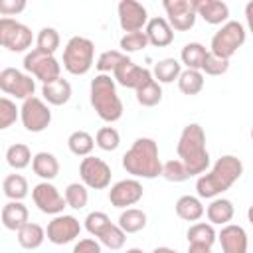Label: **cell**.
Returning <instances> with one entry per match:
<instances>
[{
  "label": "cell",
  "mask_w": 253,
  "mask_h": 253,
  "mask_svg": "<svg viewBox=\"0 0 253 253\" xmlns=\"http://www.w3.org/2000/svg\"><path fill=\"white\" fill-rule=\"evenodd\" d=\"M93 59H95V43L89 38L73 36L63 47L61 63L65 71H69L71 75H85L93 67Z\"/></svg>",
  "instance_id": "cell-5"
},
{
  "label": "cell",
  "mask_w": 253,
  "mask_h": 253,
  "mask_svg": "<svg viewBox=\"0 0 253 253\" xmlns=\"http://www.w3.org/2000/svg\"><path fill=\"white\" fill-rule=\"evenodd\" d=\"M81 233V223L77 217L73 215H67V213H59L55 215L47 227H45V235H47V241H51L53 245H65V243H71L79 237Z\"/></svg>",
  "instance_id": "cell-14"
},
{
  "label": "cell",
  "mask_w": 253,
  "mask_h": 253,
  "mask_svg": "<svg viewBox=\"0 0 253 253\" xmlns=\"http://www.w3.org/2000/svg\"><path fill=\"white\" fill-rule=\"evenodd\" d=\"M245 28L241 22L237 20H227L211 38V43H210V51L221 59H229L243 43H245Z\"/></svg>",
  "instance_id": "cell-6"
},
{
  "label": "cell",
  "mask_w": 253,
  "mask_h": 253,
  "mask_svg": "<svg viewBox=\"0 0 253 253\" xmlns=\"http://www.w3.org/2000/svg\"><path fill=\"white\" fill-rule=\"evenodd\" d=\"M0 89L6 95L26 101L36 93V79L30 73L20 71L16 67H4L0 71Z\"/></svg>",
  "instance_id": "cell-9"
},
{
  "label": "cell",
  "mask_w": 253,
  "mask_h": 253,
  "mask_svg": "<svg viewBox=\"0 0 253 253\" xmlns=\"http://www.w3.org/2000/svg\"><path fill=\"white\" fill-rule=\"evenodd\" d=\"M223 253H247V231L237 223H227L217 233Z\"/></svg>",
  "instance_id": "cell-18"
},
{
  "label": "cell",
  "mask_w": 253,
  "mask_h": 253,
  "mask_svg": "<svg viewBox=\"0 0 253 253\" xmlns=\"http://www.w3.org/2000/svg\"><path fill=\"white\" fill-rule=\"evenodd\" d=\"M152 253H178V251L172 249V247H156Z\"/></svg>",
  "instance_id": "cell-50"
},
{
  "label": "cell",
  "mask_w": 253,
  "mask_h": 253,
  "mask_svg": "<svg viewBox=\"0 0 253 253\" xmlns=\"http://www.w3.org/2000/svg\"><path fill=\"white\" fill-rule=\"evenodd\" d=\"M251 140H253V128H251Z\"/></svg>",
  "instance_id": "cell-53"
},
{
  "label": "cell",
  "mask_w": 253,
  "mask_h": 253,
  "mask_svg": "<svg viewBox=\"0 0 253 253\" xmlns=\"http://www.w3.org/2000/svg\"><path fill=\"white\" fill-rule=\"evenodd\" d=\"M206 55H208V49L202 43H198V42L186 43L182 47V51H180V59L186 65V69H196V71H202Z\"/></svg>",
  "instance_id": "cell-30"
},
{
  "label": "cell",
  "mask_w": 253,
  "mask_h": 253,
  "mask_svg": "<svg viewBox=\"0 0 253 253\" xmlns=\"http://www.w3.org/2000/svg\"><path fill=\"white\" fill-rule=\"evenodd\" d=\"M32 42H34V34L26 24H22L14 18H0L2 47H6L8 51H14V53H22L32 47Z\"/></svg>",
  "instance_id": "cell-8"
},
{
  "label": "cell",
  "mask_w": 253,
  "mask_h": 253,
  "mask_svg": "<svg viewBox=\"0 0 253 253\" xmlns=\"http://www.w3.org/2000/svg\"><path fill=\"white\" fill-rule=\"evenodd\" d=\"M42 95H43V101H47V105L61 107L71 99V83L63 77H59L51 83H43Z\"/></svg>",
  "instance_id": "cell-22"
},
{
  "label": "cell",
  "mask_w": 253,
  "mask_h": 253,
  "mask_svg": "<svg viewBox=\"0 0 253 253\" xmlns=\"http://www.w3.org/2000/svg\"><path fill=\"white\" fill-rule=\"evenodd\" d=\"M71 253H103V249H101V243L99 241H95L91 237H85V239H79L75 243V247H73Z\"/></svg>",
  "instance_id": "cell-47"
},
{
  "label": "cell",
  "mask_w": 253,
  "mask_h": 253,
  "mask_svg": "<svg viewBox=\"0 0 253 253\" xmlns=\"http://www.w3.org/2000/svg\"><path fill=\"white\" fill-rule=\"evenodd\" d=\"M148 45V38L144 32H130L121 38V51L123 53H134Z\"/></svg>",
  "instance_id": "cell-42"
},
{
  "label": "cell",
  "mask_w": 253,
  "mask_h": 253,
  "mask_svg": "<svg viewBox=\"0 0 253 253\" xmlns=\"http://www.w3.org/2000/svg\"><path fill=\"white\" fill-rule=\"evenodd\" d=\"M142 184L136 178H126V180H119L117 184L111 186L109 190V202L115 208L126 210L134 204H138L142 200Z\"/></svg>",
  "instance_id": "cell-16"
},
{
  "label": "cell",
  "mask_w": 253,
  "mask_h": 253,
  "mask_svg": "<svg viewBox=\"0 0 253 253\" xmlns=\"http://www.w3.org/2000/svg\"><path fill=\"white\" fill-rule=\"evenodd\" d=\"M233 213H235L233 202L227 198H213L206 208V215L211 225H221V227L227 225L233 219Z\"/></svg>",
  "instance_id": "cell-23"
},
{
  "label": "cell",
  "mask_w": 253,
  "mask_h": 253,
  "mask_svg": "<svg viewBox=\"0 0 253 253\" xmlns=\"http://www.w3.org/2000/svg\"><path fill=\"white\" fill-rule=\"evenodd\" d=\"M32 160H34L32 150H30V146L24 144V142H16V144L8 146V150H6V162H8V166L14 168V170H24V168H28V166L32 164Z\"/></svg>",
  "instance_id": "cell-32"
},
{
  "label": "cell",
  "mask_w": 253,
  "mask_h": 253,
  "mask_svg": "<svg viewBox=\"0 0 253 253\" xmlns=\"http://www.w3.org/2000/svg\"><path fill=\"white\" fill-rule=\"evenodd\" d=\"M188 253H211V247H204V245H188Z\"/></svg>",
  "instance_id": "cell-49"
},
{
  "label": "cell",
  "mask_w": 253,
  "mask_h": 253,
  "mask_svg": "<svg viewBox=\"0 0 253 253\" xmlns=\"http://www.w3.org/2000/svg\"><path fill=\"white\" fill-rule=\"evenodd\" d=\"M188 237V245H204V247H211L217 239V233L213 229L211 223L206 221H198L194 225H190V229L186 231Z\"/></svg>",
  "instance_id": "cell-26"
},
{
  "label": "cell",
  "mask_w": 253,
  "mask_h": 253,
  "mask_svg": "<svg viewBox=\"0 0 253 253\" xmlns=\"http://www.w3.org/2000/svg\"><path fill=\"white\" fill-rule=\"evenodd\" d=\"M119 225L125 233H138L146 227V213L138 208H126L119 215Z\"/></svg>",
  "instance_id": "cell-31"
},
{
  "label": "cell",
  "mask_w": 253,
  "mask_h": 253,
  "mask_svg": "<svg viewBox=\"0 0 253 253\" xmlns=\"http://www.w3.org/2000/svg\"><path fill=\"white\" fill-rule=\"evenodd\" d=\"M113 79L119 83V85H123V87H126V89H138L142 83H146L150 77H152V73L146 69V67H140V65H136L130 57H126L115 71H113Z\"/></svg>",
  "instance_id": "cell-17"
},
{
  "label": "cell",
  "mask_w": 253,
  "mask_h": 253,
  "mask_svg": "<svg viewBox=\"0 0 253 253\" xmlns=\"http://www.w3.org/2000/svg\"><path fill=\"white\" fill-rule=\"evenodd\" d=\"M18 117H20V109L16 107V103L8 97H2L0 99V128L12 126Z\"/></svg>",
  "instance_id": "cell-45"
},
{
  "label": "cell",
  "mask_w": 253,
  "mask_h": 253,
  "mask_svg": "<svg viewBox=\"0 0 253 253\" xmlns=\"http://www.w3.org/2000/svg\"><path fill=\"white\" fill-rule=\"evenodd\" d=\"M20 121L28 132H42L51 123V111L47 103L40 97H30L20 107Z\"/></svg>",
  "instance_id": "cell-10"
},
{
  "label": "cell",
  "mask_w": 253,
  "mask_h": 253,
  "mask_svg": "<svg viewBox=\"0 0 253 253\" xmlns=\"http://www.w3.org/2000/svg\"><path fill=\"white\" fill-rule=\"evenodd\" d=\"M136 101L142 107H156L162 101V87H160V83L154 77H150L146 83H142L136 89Z\"/></svg>",
  "instance_id": "cell-33"
},
{
  "label": "cell",
  "mask_w": 253,
  "mask_h": 253,
  "mask_svg": "<svg viewBox=\"0 0 253 253\" xmlns=\"http://www.w3.org/2000/svg\"><path fill=\"white\" fill-rule=\"evenodd\" d=\"M95 144L105 152H113L121 144V134H119V130L115 126H103L95 134Z\"/></svg>",
  "instance_id": "cell-39"
},
{
  "label": "cell",
  "mask_w": 253,
  "mask_h": 253,
  "mask_svg": "<svg viewBox=\"0 0 253 253\" xmlns=\"http://www.w3.org/2000/svg\"><path fill=\"white\" fill-rule=\"evenodd\" d=\"M111 225V219L105 211H91L87 213L85 217V229L93 235V237H99L107 227Z\"/></svg>",
  "instance_id": "cell-43"
},
{
  "label": "cell",
  "mask_w": 253,
  "mask_h": 253,
  "mask_svg": "<svg viewBox=\"0 0 253 253\" xmlns=\"http://www.w3.org/2000/svg\"><path fill=\"white\" fill-rule=\"evenodd\" d=\"M176 215L184 221H198L206 213V208L198 196H180L176 202Z\"/></svg>",
  "instance_id": "cell-25"
},
{
  "label": "cell",
  "mask_w": 253,
  "mask_h": 253,
  "mask_svg": "<svg viewBox=\"0 0 253 253\" xmlns=\"http://www.w3.org/2000/svg\"><path fill=\"white\" fill-rule=\"evenodd\" d=\"M245 20H247V26H249V30L253 32V0L245 4Z\"/></svg>",
  "instance_id": "cell-48"
},
{
  "label": "cell",
  "mask_w": 253,
  "mask_h": 253,
  "mask_svg": "<svg viewBox=\"0 0 253 253\" xmlns=\"http://www.w3.org/2000/svg\"><path fill=\"white\" fill-rule=\"evenodd\" d=\"M26 8V0H0V14L4 18L16 16Z\"/></svg>",
  "instance_id": "cell-46"
},
{
  "label": "cell",
  "mask_w": 253,
  "mask_h": 253,
  "mask_svg": "<svg viewBox=\"0 0 253 253\" xmlns=\"http://www.w3.org/2000/svg\"><path fill=\"white\" fill-rule=\"evenodd\" d=\"M2 190H4V196L10 202H22L28 196L30 186H28V180L22 174H8L2 180Z\"/></svg>",
  "instance_id": "cell-28"
},
{
  "label": "cell",
  "mask_w": 253,
  "mask_h": 253,
  "mask_svg": "<svg viewBox=\"0 0 253 253\" xmlns=\"http://www.w3.org/2000/svg\"><path fill=\"white\" fill-rule=\"evenodd\" d=\"M97 239H99L101 245H105V247L117 251V249H121V247L125 245V241H126V233L121 229L119 223H111V225H109Z\"/></svg>",
  "instance_id": "cell-40"
},
{
  "label": "cell",
  "mask_w": 253,
  "mask_h": 253,
  "mask_svg": "<svg viewBox=\"0 0 253 253\" xmlns=\"http://www.w3.org/2000/svg\"><path fill=\"white\" fill-rule=\"evenodd\" d=\"M32 200L38 206V210L47 215H59V213H63V208L67 206L65 196L59 194V190L51 182L36 184L32 190Z\"/></svg>",
  "instance_id": "cell-13"
},
{
  "label": "cell",
  "mask_w": 253,
  "mask_h": 253,
  "mask_svg": "<svg viewBox=\"0 0 253 253\" xmlns=\"http://www.w3.org/2000/svg\"><path fill=\"white\" fill-rule=\"evenodd\" d=\"M176 152L192 176H202L210 168V152L206 148V132L198 123H190L182 128L178 144H176Z\"/></svg>",
  "instance_id": "cell-2"
},
{
  "label": "cell",
  "mask_w": 253,
  "mask_h": 253,
  "mask_svg": "<svg viewBox=\"0 0 253 253\" xmlns=\"http://www.w3.org/2000/svg\"><path fill=\"white\" fill-rule=\"evenodd\" d=\"M45 229L40 223H26L20 231H18V243L24 249H38L42 247V243L45 241Z\"/></svg>",
  "instance_id": "cell-29"
},
{
  "label": "cell",
  "mask_w": 253,
  "mask_h": 253,
  "mask_svg": "<svg viewBox=\"0 0 253 253\" xmlns=\"http://www.w3.org/2000/svg\"><path fill=\"white\" fill-rule=\"evenodd\" d=\"M123 168L134 178L152 180L162 176V162L158 158V144L150 136H140L123 154Z\"/></svg>",
  "instance_id": "cell-3"
},
{
  "label": "cell",
  "mask_w": 253,
  "mask_h": 253,
  "mask_svg": "<svg viewBox=\"0 0 253 253\" xmlns=\"http://www.w3.org/2000/svg\"><path fill=\"white\" fill-rule=\"evenodd\" d=\"M81 182L91 190H105L111 184V166L97 156H85L79 164Z\"/></svg>",
  "instance_id": "cell-12"
},
{
  "label": "cell",
  "mask_w": 253,
  "mask_h": 253,
  "mask_svg": "<svg viewBox=\"0 0 253 253\" xmlns=\"http://www.w3.org/2000/svg\"><path fill=\"white\" fill-rule=\"evenodd\" d=\"M59 34H57V30L55 28H49V26H45V28H42L40 32H38V38H36V47L38 49H42V51H45V53H55L57 51V47H59Z\"/></svg>",
  "instance_id": "cell-38"
},
{
  "label": "cell",
  "mask_w": 253,
  "mask_h": 253,
  "mask_svg": "<svg viewBox=\"0 0 253 253\" xmlns=\"http://www.w3.org/2000/svg\"><path fill=\"white\" fill-rule=\"evenodd\" d=\"M63 196H65L67 206L73 208V210H83L87 206V202H89V192H87V186L83 182H71V184H67Z\"/></svg>",
  "instance_id": "cell-36"
},
{
  "label": "cell",
  "mask_w": 253,
  "mask_h": 253,
  "mask_svg": "<svg viewBox=\"0 0 253 253\" xmlns=\"http://www.w3.org/2000/svg\"><path fill=\"white\" fill-rule=\"evenodd\" d=\"M162 8L166 12V20L176 32H188L194 28L198 12L196 0H164Z\"/></svg>",
  "instance_id": "cell-11"
},
{
  "label": "cell",
  "mask_w": 253,
  "mask_h": 253,
  "mask_svg": "<svg viewBox=\"0 0 253 253\" xmlns=\"http://www.w3.org/2000/svg\"><path fill=\"white\" fill-rule=\"evenodd\" d=\"M196 12L198 16L204 18L206 24H211V26H217V24L223 26L229 18V6L219 0H196Z\"/></svg>",
  "instance_id": "cell-20"
},
{
  "label": "cell",
  "mask_w": 253,
  "mask_h": 253,
  "mask_svg": "<svg viewBox=\"0 0 253 253\" xmlns=\"http://www.w3.org/2000/svg\"><path fill=\"white\" fill-rule=\"evenodd\" d=\"M243 174V162L241 158L233 154H223L221 158L215 160L210 172L198 176L196 180V192L198 198L213 200L219 198L225 190H229Z\"/></svg>",
  "instance_id": "cell-1"
},
{
  "label": "cell",
  "mask_w": 253,
  "mask_h": 253,
  "mask_svg": "<svg viewBox=\"0 0 253 253\" xmlns=\"http://www.w3.org/2000/svg\"><path fill=\"white\" fill-rule=\"evenodd\" d=\"M24 71L42 83H51L61 77V63L55 59V55L34 47L24 55Z\"/></svg>",
  "instance_id": "cell-7"
},
{
  "label": "cell",
  "mask_w": 253,
  "mask_h": 253,
  "mask_svg": "<svg viewBox=\"0 0 253 253\" xmlns=\"http://www.w3.org/2000/svg\"><path fill=\"white\" fill-rule=\"evenodd\" d=\"M182 73V63L174 57H164L160 61H156L154 69H152V77L158 81V83H172V81H178Z\"/></svg>",
  "instance_id": "cell-27"
},
{
  "label": "cell",
  "mask_w": 253,
  "mask_h": 253,
  "mask_svg": "<svg viewBox=\"0 0 253 253\" xmlns=\"http://www.w3.org/2000/svg\"><path fill=\"white\" fill-rule=\"evenodd\" d=\"M227 69H229V59H221V57L213 55L211 51H208L206 61L202 65V73L211 75V77H217V75L227 73Z\"/></svg>",
  "instance_id": "cell-44"
},
{
  "label": "cell",
  "mask_w": 253,
  "mask_h": 253,
  "mask_svg": "<svg viewBox=\"0 0 253 253\" xmlns=\"http://www.w3.org/2000/svg\"><path fill=\"white\" fill-rule=\"evenodd\" d=\"M247 219H249V223L253 225V206H249V210H247Z\"/></svg>",
  "instance_id": "cell-51"
},
{
  "label": "cell",
  "mask_w": 253,
  "mask_h": 253,
  "mask_svg": "<svg viewBox=\"0 0 253 253\" xmlns=\"http://www.w3.org/2000/svg\"><path fill=\"white\" fill-rule=\"evenodd\" d=\"M126 59V53H123L121 49H107L99 55L95 67L99 69V73H111L115 71L123 61Z\"/></svg>",
  "instance_id": "cell-41"
},
{
  "label": "cell",
  "mask_w": 253,
  "mask_h": 253,
  "mask_svg": "<svg viewBox=\"0 0 253 253\" xmlns=\"http://www.w3.org/2000/svg\"><path fill=\"white\" fill-rule=\"evenodd\" d=\"M32 170L43 182H49V180H53L59 174V160L51 152H45V150L36 152L34 160H32Z\"/></svg>",
  "instance_id": "cell-24"
},
{
  "label": "cell",
  "mask_w": 253,
  "mask_h": 253,
  "mask_svg": "<svg viewBox=\"0 0 253 253\" xmlns=\"http://www.w3.org/2000/svg\"><path fill=\"white\" fill-rule=\"evenodd\" d=\"M119 14V26L130 34V32H142L148 24V12L146 8L136 0H121L117 6Z\"/></svg>",
  "instance_id": "cell-15"
},
{
  "label": "cell",
  "mask_w": 253,
  "mask_h": 253,
  "mask_svg": "<svg viewBox=\"0 0 253 253\" xmlns=\"http://www.w3.org/2000/svg\"><path fill=\"white\" fill-rule=\"evenodd\" d=\"M162 178L168 180V182L180 184V182L190 180L192 174L188 172V168L184 166V162L180 158H174V160H168V162L162 164Z\"/></svg>",
  "instance_id": "cell-37"
},
{
  "label": "cell",
  "mask_w": 253,
  "mask_h": 253,
  "mask_svg": "<svg viewBox=\"0 0 253 253\" xmlns=\"http://www.w3.org/2000/svg\"><path fill=\"white\" fill-rule=\"evenodd\" d=\"M204 73L196 69H184L178 77V89L184 95H198L204 89Z\"/></svg>",
  "instance_id": "cell-35"
},
{
  "label": "cell",
  "mask_w": 253,
  "mask_h": 253,
  "mask_svg": "<svg viewBox=\"0 0 253 253\" xmlns=\"http://www.w3.org/2000/svg\"><path fill=\"white\" fill-rule=\"evenodd\" d=\"M125 253H144V251H142L140 247H130V249H126Z\"/></svg>",
  "instance_id": "cell-52"
},
{
  "label": "cell",
  "mask_w": 253,
  "mask_h": 253,
  "mask_svg": "<svg viewBox=\"0 0 253 253\" xmlns=\"http://www.w3.org/2000/svg\"><path fill=\"white\" fill-rule=\"evenodd\" d=\"M2 225L10 231H20L26 223H30V211L22 202H8L2 208Z\"/></svg>",
  "instance_id": "cell-21"
},
{
  "label": "cell",
  "mask_w": 253,
  "mask_h": 253,
  "mask_svg": "<svg viewBox=\"0 0 253 253\" xmlns=\"http://www.w3.org/2000/svg\"><path fill=\"white\" fill-rule=\"evenodd\" d=\"M89 101L95 113L99 115V119L105 123H117L123 117V111H125L123 101L117 93L115 79H111V75L107 73H99L95 75V79H91Z\"/></svg>",
  "instance_id": "cell-4"
},
{
  "label": "cell",
  "mask_w": 253,
  "mask_h": 253,
  "mask_svg": "<svg viewBox=\"0 0 253 253\" xmlns=\"http://www.w3.org/2000/svg\"><path fill=\"white\" fill-rule=\"evenodd\" d=\"M144 34L148 38V43H152L156 47H166L174 42L172 26L168 24L166 18H160V16H154V18L148 20V24L144 28Z\"/></svg>",
  "instance_id": "cell-19"
},
{
  "label": "cell",
  "mask_w": 253,
  "mask_h": 253,
  "mask_svg": "<svg viewBox=\"0 0 253 253\" xmlns=\"http://www.w3.org/2000/svg\"><path fill=\"white\" fill-rule=\"evenodd\" d=\"M67 146L75 156H91L95 148V138L87 130H73L67 138Z\"/></svg>",
  "instance_id": "cell-34"
}]
</instances>
